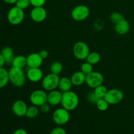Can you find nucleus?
Masks as SVG:
<instances>
[{
	"mask_svg": "<svg viewBox=\"0 0 134 134\" xmlns=\"http://www.w3.org/2000/svg\"><path fill=\"white\" fill-rule=\"evenodd\" d=\"M12 65L14 68L24 69L25 67L27 66V57L24 55L16 56L13 60Z\"/></svg>",
	"mask_w": 134,
	"mask_h": 134,
	"instance_id": "aec40b11",
	"label": "nucleus"
},
{
	"mask_svg": "<svg viewBox=\"0 0 134 134\" xmlns=\"http://www.w3.org/2000/svg\"><path fill=\"white\" fill-rule=\"evenodd\" d=\"M30 4L34 7H43L45 4L46 0H30Z\"/></svg>",
	"mask_w": 134,
	"mask_h": 134,
	"instance_id": "7c9ffc66",
	"label": "nucleus"
},
{
	"mask_svg": "<svg viewBox=\"0 0 134 134\" xmlns=\"http://www.w3.org/2000/svg\"><path fill=\"white\" fill-rule=\"evenodd\" d=\"M104 82V77L103 74L98 71H92L86 75L85 83L90 88H95L99 85H103Z\"/></svg>",
	"mask_w": 134,
	"mask_h": 134,
	"instance_id": "1a4fd4ad",
	"label": "nucleus"
},
{
	"mask_svg": "<svg viewBox=\"0 0 134 134\" xmlns=\"http://www.w3.org/2000/svg\"><path fill=\"white\" fill-rule=\"evenodd\" d=\"M101 60V56L98 52H90L88 56H87L86 62L90 63L92 65H96V64H98Z\"/></svg>",
	"mask_w": 134,
	"mask_h": 134,
	"instance_id": "4be33fe9",
	"label": "nucleus"
},
{
	"mask_svg": "<svg viewBox=\"0 0 134 134\" xmlns=\"http://www.w3.org/2000/svg\"><path fill=\"white\" fill-rule=\"evenodd\" d=\"M48 94L43 90H36L32 92L30 96V101L32 105L40 107L47 102Z\"/></svg>",
	"mask_w": 134,
	"mask_h": 134,
	"instance_id": "9d476101",
	"label": "nucleus"
},
{
	"mask_svg": "<svg viewBox=\"0 0 134 134\" xmlns=\"http://www.w3.org/2000/svg\"><path fill=\"white\" fill-rule=\"evenodd\" d=\"M63 68H64V67H63L62 64L60 62L56 61L54 62L51 65L50 70H51V73L58 75L59 74H60L62 73V71L63 70Z\"/></svg>",
	"mask_w": 134,
	"mask_h": 134,
	"instance_id": "5701e85b",
	"label": "nucleus"
},
{
	"mask_svg": "<svg viewBox=\"0 0 134 134\" xmlns=\"http://www.w3.org/2000/svg\"><path fill=\"white\" fill-rule=\"evenodd\" d=\"M43 62V59L39 53L34 52L27 56V66L29 68H40Z\"/></svg>",
	"mask_w": 134,
	"mask_h": 134,
	"instance_id": "4468645a",
	"label": "nucleus"
},
{
	"mask_svg": "<svg viewBox=\"0 0 134 134\" xmlns=\"http://www.w3.org/2000/svg\"><path fill=\"white\" fill-rule=\"evenodd\" d=\"M86 75L84 73H82L81 71H76L72 75L71 77V81L73 85L76 86H81L85 83L86 81Z\"/></svg>",
	"mask_w": 134,
	"mask_h": 134,
	"instance_id": "f3484780",
	"label": "nucleus"
},
{
	"mask_svg": "<svg viewBox=\"0 0 134 134\" xmlns=\"http://www.w3.org/2000/svg\"><path fill=\"white\" fill-rule=\"evenodd\" d=\"M9 82L16 87H22L26 81V73L23 69L12 67L9 71Z\"/></svg>",
	"mask_w": 134,
	"mask_h": 134,
	"instance_id": "f03ea898",
	"label": "nucleus"
},
{
	"mask_svg": "<svg viewBox=\"0 0 134 134\" xmlns=\"http://www.w3.org/2000/svg\"><path fill=\"white\" fill-rule=\"evenodd\" d=\"M107 91H108V90L107 89L106 86H103V85H99V86H97L96 88H95L94 89V93L99 98H104L106 94H107Z\"/></svg>",
	"mask_w": 134,
	"mask_h": 134,
	"instance_id": "a878e982",
	"label": "nucleus"
},
{
	"mask_svg": "<svg viewBox=\"0 0 134 134\" xmlns=\"http://www.w3.org/2000/svg\"><path fill=\"white\" fill-rule=\"evenodd\" d=\"M24 11L16 6L12 7L7 14V20L10 24L14 26L19 25L24 19Z\"/></svg>",
	"mask_w": 134,
	"mask_h": 134,
	"instance_id": "7ed1b4c3",
	"label": "nucleus"
},
{
	"mask_svg": "<svg viewBox=\"0 0 134 134\" xmlns=\"http://www.w3.org/2000/svg\"><path fill=\"white\" fill-rule=\"evenodd\" d=\"M1 54L5 60V64H12L15 56L13 49L11 47H5L1 50Z\"/></svg>",
	"mask_w": 134,
	"mask_h": 134,
	"instance_id": "a211bd4d",
	"label": "nucleus"
},
{
	"mask_svg": "<svg viewBox=\"0 0 134 134\" xmlns=\"http://www.w3.org/2000/svg\"><path fill=\"white\" fill-rule=\"evenodd\" d=\"M79 103V98L75 92L68 91L62 93L61 105L63 108L69 111L75 109Z\"/></svg>",
	"mask_w": 134,
	"mask_h": 134,
	"instance_id": "f257e3e1",
	"label": "nucleus"
},
{
	"mask_svg": "<svg viewBox=\"0 0 134 134\" xmlns=\"http://www.w3.org/2000/svg\"><path fill=\"white\" fill-rule=\"evenodd\" d=\"M30 17L34 22L37 23L43 22L47 17V10L43 7H34L30 12Z\"/></svg>",
	"mask_w": 134,
	"mask_h": 134,
	"instance_id": "9b49d317",
	"label": "nucleus"
},
{
	"mask_svg": "<svg viewBox=\"0 0 134 134\" xmlns=\"http://www.w3.org/2000/svg\"><path fill=\"white\" fill-rule=\"evenodd\" d=\"M9 82V71L3 67L0 68V88L7 86Z\"/></svg>",
	"mask_w": 134,
	"mask_h": 134,
	"instance_id": "412c9836",
	"label": "nucleus"
},
{
	"mask_svg": "<svg viewBox=\"0 0 134 134\" xmlns=\"http://www.w3.org/2000/svg\"><path fill=\"white\" fill-rule=\"evenodd\" d=\"M52 119L55 124L57 125H64L67 124L70 119L69 111L63 107L57 109L52 114Z\"/></svg>",
	"mask_w": 134,
	"mask_h": 134,
	"instance_id": "423d86ee",
	"label": "nucleus"
},
{
	"mask_svg": "<svg viewBox=\"0 0 134 134\" xmlns=\"http://www.w3.org/2000/svg\"><path fill=\"white\" fill-rule=\"evenodd\" d=\"M27 108L28 107H27V104L24 101L20 100V99L15 101L12 106V110H13V113L16 116H19V117L26 116Z\"/></svg>",
	"mask_w": 134,
	"mask_h": 134,
	"instance_id": "f8f14e48",
	"label": "nucleus"
},
{
	"mask_svg": "<svg viewBox=\"0 0 134 134\" xmlns=\"http://www.w3.org/2000/svg\"><path fill=\"white\" fill-rule=\"evenodd\" d=\"M72 86H73V84L71 81V79L68 78L67 77H64L60 79L58 88L62 93L70 91L71 90Z\"/></svg>",
	"mask_w": 134,
	"mask_h": 134,
	"instance_id": "6ab92c4d",
	"label": "nucleus"
},
{
	"mask_svg": "<svg viewBox=\"0 0 134 134\" xmlns=\"http://www.w3.org/2000/svg\"><path fill=\"white\" fill-rule=\"evenodd\" d=\"M39 113V109L37 106H35L33 105L32 106L28 107L26 112V116L28 119H34L37 117Z\"/></svg>",
	"mask_w": 134,
	"mask_h": 134,
	"instance_id": "b1692460",
	"label": "nucleus"
},
{
	"mask_svg": "<svg viewBox=\"0 0 134 134\" xmlns=\"http://www.w3.org/2000/svg\"><path fill=\"white\" fill-rule=\"evenodd\" d=\"M99 99H101V98L97 96L96 94L94 93V91L90 92L86 95V99L92 104H96L97 102L99 101Z\"/></svg>",
	"mask_w": 134,
	"mask_h": 134,
	"instance_id": "c85d7f7f",
	"label": "nucleus"
},
{
	"mask_svg": "<svg viewBox=\"0 0 134 134\" xmlns=\"http://www.w3.org/2000/svg\"><path fill=\"white\" fill-rule=\"evenodd\" d=\"M73 52L75 57L79 60H86L90 53L88 45L83 41H78L73 47Z\"/></svg>",
	"mask_w": 134,
	"mask_h": 134,
	"instance_id": "39448f33",
	"label": "nucleus"
},
{
	"mask_svg": "<svg viewBox=\"0 0 134 134\" xmlns=\"http://www.w3.org/2000/svg\"><path fill=\"white\" fill-rule=\"evenodd\" d=\"M51 105L47 102V103H44V104H43L42 105H41L39 109H40V111H41L43 113L47 114L48 113H49V111H51Z\"/></svg>",
	"mask_w": 134,
	"mask_h": 134,
	"instance_id": "2f4dec72",
	"label": "nucleus"
},
{
	"mask_svg": "<svg viewBox=\"0 0 134 134\" xmlns=\"http://www.w3.org/2000/svg\"><path fill=\"white\" fill-rule=\"evenodd\" d=\"M130 23L125 19L115 25V32L120 35H124L128 34L130 31Z\"/></svg>",
	"mask_w": 134,
	"mask_h": 134,
	"instance_id": "dca6fc26",
	"label": "nucleus"
},
{
	"mask_svg": "<svg viewBox=\"0 0 134 134\" xmlns=\"http://www.w3.org/2000/svg\"><path fill=\"white\" fill-rule=\"evenodd\" d=\"M60 77L58 75L54 73H49L43 77L42 79V86L46 91H52L58 88Z\"/></svg>",
	"mask_w": 134,
	"mask_h": 134,
	"instance_id": "20e7f679",
	"label": "nucleus"
},
{
	"mask_svg": "<svg viewBox=\"0 0 134 134\" xmlns=\"http://www.w3.org/2000/svg\"><path fill=\"white\" fill-rule=\"evenodd\" d=\"M62 98V92L60 90H54L50 91L47 96V103L51 106H56L60 104Z\"/></svg>",
	"mask_w": 134,
	"mask_h": 134,
	"instance_id": "2eb2a0df",
	"label": "nucleus"
},
{
	"mask_svg": "<svg viewBox=\"0 0 134 134\" xmlns=\"http://www.w3.org/2000/svg\"><path fill=\"white\" fill-rule=\"evenodd\" d=\"M124 98V93L119 88H112L107 91L104 99L109 105H116L120 103Z\"/></svg>",
	"mask_w": 134,
	"mask_h": 134,
	"instance_id": "6e6552de",
	"label": "nucleus"
},
{
	"mask_svg": "<svg viewBox=\"0 0 134 134\" xmlns=\"http://www.w3.org/2000/svg\"><path fill=\"white\" fill-rule=\"evenodd\" d=\"M110 20L113 22V24H116L119 23L121 21L124 20V16L121 14V13H119V12H113L110 14Z\"/></svg>",
	"mask_w": 134,
	"mask_h": 134,
	"instance_id": "393cba45",
	"label": "nucleus"
},
{
	"mask_svg": "<svg viewBox=\"0 0 134 134\" xmlns=\"http://www.w3.org/2000/svg\"><path fill=\"white\" fill-rule=\"evenodd\" d=\"M81 71L86 75L89 74V73L94 71L93 65H92V64H90V63L86 62L83 63V64L81 65Z\"/></svg>",
	"mask_w": 134,
	"mask_h": 134,
	"instance_id": "cd10ccee",
	"label": "nucleus"
},
{
	"mask_svg": "<svg viewBox=\"0 0 134 134\" xmlns=\"http://www.w3.org/2000/svg\"><path fill=\"white\" fill-rule=\"evenodd\" d=\"M71 17L77 22L86 20L90 15V9L86 5H79L73 8L71 11Z\"/></svg>",
	"mask_w": 134,
	"mask_h": 134,
	"instance_id": "0eeeda50",
	"label": "nucleus"
},
{
	"mask_svg": "<svg viewBox=\"0 0 134 134\" xmlns=\"http://www.w3.org/2000/svg\"><path fill=\"white\" fill-rule=\"evenodd\" d=\"M3 1L8 4H15L17 0H3Z\"/></svg>",
	"mask_w": 134,
	"mask_h": 134,
	"instance_id": "e433bc0d",
	"label": "nucleus"
},
{
	"mask_svg": "<svg viewBox=\"0 0 134 134\" xmlns=\"http://www.w3.org/2000/svg\"><path fill=\"white\" fill-rule=\"evenodd\" d=\"M39 55L41 56V58L43 59V60H44V59H47L48 56V51L45 49L41 50V51H39Z\"/></svg>",
	"mask_w": 134,
	"mask_h": 134,
	"instance_id": "72a5a7b5",
	"label": "nucleus"
},
{
	"mask_svg": "<svg viewBox=\"0 0 134 134\" xmlns=\"http://www.w3.org/2000/svg\"><path fill=\"white\" fill-rule=\"evenodd\" d=\"M50 134H67L66 131L62 127H56L52 129Z\"/></svg>",
	"mask_w": 134,
	"mask_h": 134,
	"instance_id": "473e14b6",
	"label": "nucleus"
},
{
	"mask_svg": "<svg viewBox=\"0 0 134 134\" xmlns=\"http://www.w3.org/2000/svg\"><path fill=\"white\" fill-rule=\"evenodd\" d=\"M13 134H28L27 132L24 129H22V128H20V129L16 130V131H14V133Z\"/></svg>",
	"mask_w": 134,
	"mask_h": 134,
	"instance_id": "f704fd0d",
	"label": "nucleus"
},
{
	"mask_svg": "<svg viewBox=\"0 0 134 134\" xmlns=\"http://www.w3.org/2000/svg\"><path fill=\"white\" fill-rule=\"evenodd\" d=\"M15 5L16 7L24 10L25 9H27L31 4L30 0H17Z\"/></svg>",
	"mask_w": 134,
	"mask_h": 134,
	"instance_id": "c756f323",
	"label": "nucleus"
},
{
	"mask_svg": "<svg viewBox=\"0 0 134 134\" xmlns=\"http://www.w3.org/2000/svg\"><path fill=\"white\" fill-rule=\"evenodd\" d=\"M26 77L32 82H37L42 81L43 72L40 68H29L26 72Z\"/></svg>",
	"mask_w": 134,
	"mask_h": 134,
	"instance_id": "ddd939ff",
	"label": "nucleus"
},
{
	"mask_svg": "<svg viewBox=\"0 0 134 134\" xmlns=\"http://www.w3.org/2000/svg\"><path fill=\"white\" fill-rule=\"evenodd\" d=\"M5 64V61L4 60L2 54L0 52V68H3L4 66V65Z\"/></svg>",
	"mask_w": 134,
	"mask_h": 134,
	"instance_id": "c9c22d12",
	"label": "nucleus"
},
{
	"mask_svg": "<svg viewBox=\"0 0 134 134\" xmlns=\"http://www.w3.org/2000/svg\"><path fill=\"white\" fill-rule=\"evenodd\" d=\"M96 107L99 111H105L108 109V107L109 104L108 103V102L104 99V98H101L99 99L98 102H97Z\"/></svg>",
	"mask_w": 134,
	"mask_h": 134,
	"instance_id": "bb28decb",
	"label": "nucleus"
}]
</instances>
